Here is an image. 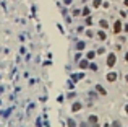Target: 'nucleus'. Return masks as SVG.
I'll return each instance as SVG.
<instances>
[{
  "mask_svg": "<svg viewBox=\"0 0 128 127\" xmlns=\"http://www.w3.org/2000/svg\"><path fill=\"white\" fill-rule=\"evenodd\" d=\"M122 31H123V25H122V20H115L113 21V34H120Z\"/></svg>",
  "mask_w": 128,
  "mask_h": 127,
  "instance_id": "obj_1",
  "label": "nucleus"
},
{
  "mask_svg": "<svg viewBox=\"0 0 128 127\" xmlns=\"http://www.w3.org/2000/svg\"><path fill=\"white\" fill-rule=\"evenodd\" d=\"M115 62H117L115 52H110V54L107 55V67H113V65H115Z\"/></svg>",
  "mask_w": 128,
  "mask_h": 127,
  "instance_id": "obj_2",
  "label": "nucleus"
},
{
  "mask_svg": "<svg viewBox=\"0 0 128 127\" xmlns=\"http://www.w3.org/2000/svg\"><path fill=\"white\" fill-rule=\"evenodd\" d=\"M96 36L101 39V41H105V39H107V34H105V31H104V29H102V31H97Z\"/></svg>",
  "mask_w": 128,
  "mask_h": 127,
  "instance_id": "obj_3",
  "label": "nucleus"
},
{
  "mask_svg": "<svg viewBox=\"0 0 128 127\" xmlns=\"http://www.w3.org/2000/svg\"><path fill=\"white\" fill-rule=\"evenodd\" d=\"M99 26H101L102 29H107V28H109V23H107V20H99Z\"/></svg>",
  "mask_w": 128,
  "mask_h": 127,
  "instance_id": "obj_4",
  "label": "nucleus"
},
{
  "mask_svg": "<svg viewBox=\"0 0 128 127\" xmlns=\"http://www.w3.org/2000/svg\"><path fill=\"white\" fill-rule=\"evenodd\" d=\"M94 57H96V52H94V51H89V52L86 54V59H88V60H93Z\"/></svg>",
  "mask_w": 128,
  "mask_h": 127,
  "instance_id": "obj_5",
  "label": "nucleus"
},
{
  "mask_svg": "<svg viewBox=\"0 0 128 127\" xmlns=\"http://www.w3.org/2000/svg\"><path fill=\"white\" fill-rule=\"evenodd\" d=\"M107 80H109V81H115L117 80V75H115V73H112V72L107 73Z\"/></svg>",
  "mask_w": 128,
  "mask_h": 127,
  "instance_id": "obj_6",
  "label": "nucleus"
},
{
  "mask_svg": "<svg viewBox=\"0 0 128 127\" xmlns=\"http://www.w3.org/2000/svg\"><path fill=\"white\" fill-rule=\"evenodd\" d=\"M102 5V0H93V7L94 8H99Z\"/></svg>",
  "mask_w": 128,
  "mask_h": 127,
  "instance_id": "obj_7",
  "label": "nucleus"
},
{
  "mask_svg": "<svg viewBox=\"0 0 128 127\" xmlns=\"http://www.w3.org/2000/svg\"><path fill=\"white\" fill-rule=\"evenodd\" d=\"M76 49L78 51H83V49H84V42H78V44H76Z\"/></svg>",
  "mask_w": 128,
  "mask_h": 127,
  "instance_id": "obj_8",
  "label": "nucleus"
},
{
  "mask_svg": "<svg viewBox=\"0 0 128 127\" xmlns=\"http://www.w3.org/2000/svg\"><path fill=\"white\" fill-rule=\"evenodd\" d=\"M86 36H88V38H94V31L93 29H88V31H86Z\"/></svg>",
  "mask_w": 128,
  "mask_h": 127,
  "instance_id": "obj_9",
  "label": "nucleus"
},
{
  "mask_svg": "<svg viewBox=\"0 0 128 127\" xmlns=\"http://www.w3.org/2000/svg\"><path fill=\"white\" fill-rule=\"evenodd\" d=\"M80 67H81V69L88 67V59H86V60H81V62H80Z\"/></svg>",
  "mask_w": 128,
  "mask_h": 127,
  "instance_id": "obj_10",
  "label": "nucleus"
},
{
  "mask_svg": "<svg viewBox=\"0 0 128 127\" xmlns=\"http://www.w3.org/2000/svg\"><path fill=\"white\" fill-rule=\"evenodd\" d=\"M86 15H89V8H88V7L83 8V16H86Z\"/></svg>",
  "mask_w": 128,
  "mask_h": 127,
  "instance_id": "obj_11",
  "label": "nucleus"
},
{
  "mask_svg": "<svg viewBox=\"0 0 128 127\" xmlns=\"http://www.w3.org/2000/svg\"><path fill=\"white\" fill-rule=\"evenodd\" d=\"M105 52V47H99V49H97V54H104Z\"/></svg>",
  "mask_w": 128,
  "mask_h": 127,
  "instance_id": "obj_12",
  "label": "nucleus"
},
{
  "mask_svg": "<svg viewBox=\"0 0 128 127\" xmlns=\"http://www.w3.org/2000/svg\"><path fill=\"white\" fill-rule=\"evenodd\" d=\"M86 25H88V26H91V25H93V20H91V18H86Z\"/></svg>",
  "mask_w": 128,
  "mask_h": 127,
  "instance_id": "obj_13",
  "label": "nucleus"
},
{
  "mask_svg": "<svg viewBox=\"0 0 128 127\" xmlns=\"http://www.w3.org/2000/svg\"><path fill=\"white\" fill-rule=\"evenodd\" d=\"M102 7H104V8H109L110 3H109V2H102Z\"/></svg>",
  "mask_w": 128,
  "mask_h": 127,
  "instance_id": "obj_14",
  "label": "nucleus"
},
{
  "mask_svg": "<svg viewBox=\"0 0 128 127\" xmlns=\"http://www.w3.org/2000/svg\"><path fill=\"white\" fill-rule=\"evenodd\" d=\"M123 33H128V23L123 25Z\"/></svg>",
  "mask_w": 128,
  "mask_h": 127,
  "instance_id": "obj_15",
  "label": "nucleus"
},
{
  "mask_svg": "<svg viewBox=\"0 0 128 127\" xmlns=\"http://www.w3.org/2000/svg\"><path fill=\"white\" fill-rule=\"evenodd\" d=\"M123 5H125V7L128 8V0H123Z\"/></svg>",
  "mask_w": 128,
  "mask_h": 127,
  "instance_id": "obj_16",
  "label": "nucleus"
},
{
  "mask_svg": "<svg viewBox=\"0 0 128 127\" xmlns=\"http://www.w3.org/2000/svg\"><path fill=\"white\" fill-rule=\"evenodd\" d=\"M125 62H127V64H128V52H127V54H125Z\"/></svg>",
  "mask_w": 128,
  "mask_h": 127,
  "instance_id": "obj_17",
  "label": "nucleus"
}]
</instances>
